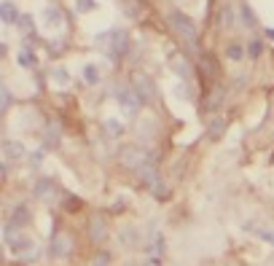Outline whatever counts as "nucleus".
<instances>
[{"label": "nucleus", "mask_w": 274, "mask_h": 266, "mask_svg": "<svg viewBox=\"0 0 274 266\" xmlns=\"http://www.w3.org/2000/svg\"><path fill=\"white\" fill-rule=\"evenodd\" d=\"M167 19H169V27H172L183 41L188 43V49H196L199 46V30H196V25H193V19H188L183 11H172Z\"/></svg>", "instance_id": "nucleus-1"}, {"label": "nucleus", "mask_w": 274, "mask_h": 266, "mask_svg": "<svg viewBox=\"0 0 274 266\" xmlns=\"http://www.w3.org/2000/svg\"><path fill=\"white\" fill-rule=\"evenodd\" d=\"M118 159H121V164L127 169H142L145 164H153V154L142 151L140 145H127V148H121Z\"/></svg>", "instance_id": "nucleus-2"}, {"label": "nucleus", "mask_w": 274, "mask_h": 266, "mask_svg": "<svg viewBox=\"0 0 274 266\" xmlns=\"http://www.w3.org/2000/svg\"><path fill=\"white\" fill-rule=\"evenodd\" d=\"M132 89L140 94L142 103H153V100H156V83H153L145 73H132Z\"/></svg>", "instance_id": "nucleus-3"}, {"label": "nucleus", "mask_w": 274, "mask_h": 266, "mask_svg": "<svg viewBox=\"0 0 274 266\" xmlns=\"http://www.w3.org/2000/svg\"><path fill=\"white\" fill-rule=\"evenodd\" d=\"M116 100H118V105H121V110L127 113V116H135V113L140 110V105H142L140 94H137L135 89H127V86L116 89Z\"/></svg>", "instance_id": "nucleus-4"}, {"label": "nucleus", "mask_w": 274, "mask_h": 266, "mask_svg": "<svg viewBox=\"0 0 274 266\" xmlns=\"http://www.w3.org/2000/svg\"><path fill=\"white\" fill-rule=\"evenodd\" d=\"M108 49H110V56H124L129 52V32L113 30L110 35H108Z\"/></svg>", "instance_id": "nucleus-5"}, {"label": "nucleus", "mask_w": 274, "mask_h": 266, "mask_svg": "<svg viewBox=\"0 0 274 266\" xmlns=\"http://www.w3.org/2000/svg\"><path fill=\"white\" fill-rule=\"evenodd\" d=\"M89 237H91V242H102L108 237V220H105V215H94V218L89 220Z\"/></svg>", "instance_id": "nucleus-6"}, {"label": "nucleus", "mask_w": 274, "mask_h": 266, "mask_svg": "<svg viewBox=\"0 0 274 266\" xmlns=\"http://www.w3.org/2000/svg\"><path fill=\"white\" fill-rule=\"evenodd\" d=\"M70 247H73L70 237H65V234H54V239H51V245H49V253H51L54 258H65L67 253H70Z\"/></svg>", "instance_id": "nucleus-7"}, {"label": "nucleus", "mask_w": 274, "mask_h": 266, "mask_svg": "<svg viewBox=\"0 0 274 266\" xmlns=\"http://www.w3.org/2000/svg\"><path fill=\"white\" fill-rule=\"evenodd\" d=\"M0 19H3V25H16L19 22V11H16V5L11 0L0 3Z\"/></svg>", "instance_id": "nucleus-8"}, {"label": "nucleus", "mask_w": 274, "mask_h": 266, "mask_svg": "<svg viewBox=\"0 0 274 266\" xmlns=\"http://www.w3.org/2000/svg\"><path fill=\"white\" fill-rule=\"evenodd\" d=\"M223 100H226V89H223V86H215L213 92H210V97L204 100V110H207V113L218 110V107H220V103H223Z\"/></svg>", "instance_id": "nucleus-9"}, {"label": "nucleus", "mask_w": 274, "mask_h": 266, "mask_svg": "<svg viewBox=\"0 0 274 266\" xmlns=\"http://www.w3.org/2000/svg\"><path fill=\"white\" fill-rule=\"evenodd\" d=\"M169 62H172V70L178 73L183 81H188V78H191V65L186 62V56H183V54H172V59H169Z\"/></svg>", "instance_id": "nucleus-10"}, {"label": "nucleus", "mask_w": 274, "mask_h": 266, "mask_svg": "<svg viewBox=\"0 0 274 266\" xmlns=\"http://www.w3.org/2000/svg\"><path fill=\"white\" fill-rule=\"evenodd\" d=\"M3 156L11 161H19L22 156H25V148H22V143H16V140H5L3 143Z\"/></svg>", "instance_id": "nucleus-11"}, {"label": "nucleus", "mask_w": 274, "mask_h": 266, "mask_svg": "<svg viewBox=\"0 0 274 266\" xmlns=\"http://www.w3.org/2000/svg\"><path fill=\"white\" fill-rule=\"evenodd\" d=\"M59 124L56 121H51L49 124V129H46V137H43V148H56L59 145Z\"/></svg>", "instance_id": "nucleus-12"}, {"label": "nucleus", "mask_w": 274, "mask_h": 266, "mask_svg": "<svg viewBox=\"0 0 274 266\" xmlns=\"http://www.w3.org/2000/svg\"><path fill=\"white\" fill-rule=\"evenodd\" d=\"M218 25L223 27V30H234L237 19H234V8H231V5H220V11H218Z\"/></svg>", "instance_id": "nucleus-13"}, {"label": "nucleus", "mask_w": 274, "mask_h": 266, "mask_svg": "<svg viewBox=\"0 0 274 266\" xmlns=\"http://www.w3.org/2000/svg\"><path fill=\"white\" fill-rule=\"evenodd\" d=\"M32 191H35L38 199H49V196L54 194V180H51V178H41V180L35 183V188H32Z\"/></svg>", "instance_id": "nucleus-14"}, {"label": "nucleus", "mask_w": 274, "mask_h": 266, "mask_svg": "<svg viewBox=\"0 0 274 266\" xmlns=\"http://www.w3.org/2000/svg\"><path fill=\"white\" fill-rule=\"evenodd\" d=\"M8 247L14 253H25V250H32V239L30 237H14V239L8 242Z\"/></svg>", "instance_id": "nucleus-15"}, {"label": "nucleus", "mask_w": 274, "mask_h": 266, "mask_svg": "<svg viewBox=\"0 0 274 266\" xmlns=\"http://www.w3.org/2000/svg\"><path fill=\"white\" fill-rule=\"evenodd\" d=\"M43 19H46V25L49 27H62L65 22H62V14L54 8V5H49V8L43 11Z\"/></svg>", "instance_id": "nucleus-16"}, {"label": "nucleus", "mask_w": 274, "mask_h": 266, "mask_svg": "<svg viewBox=\"0 0 274 266\" xmlns=\"http://www.w3.org/2000/svg\"><path fill=\"white\" fill-rule=\"evenodd\" d=\"M27 220H30V210H27L25 205H19L14 213H11V223H14V226H25Z\"/></svg>", "instance_id": "nucleus-17"}, {"label": "nucleus", "mask_w": 274, "mask_h": 266, "mask_svg": "<svg viewBox=\"0 0 274 266\" xmlns=\"http://www.w3.org/2000/svg\"><path fill=\"white\" fill-rule=\"evenodd\" d=\"M105 134H108V137H121V134H124V124L116 121V118H108V121H105Z\"/></svg>", "instance_id": "nucleus-18"}, {"label": "nucleus", "mask_w": 274, "mask_h": 266, "mask_svg": "<svg viewBox=\"0 0 274 266\" xmlns=\"http://www.w3.org/2000/svg\"><path fill=\"white\" fill-rule=\"evenodd\" d=\"M223 129H226V121H223V118H220V116H215L213 121H210V127H207V134H210V137H213V140H218Z\"/></svg>", "instance_id": "nucleus-19"}, {"label": "nucleus", "mask_w": 274, "mask_h": 266, "mask_svg": "<svg viewBox=\"0 0 274 266\" xmlns=\"http://www.w3.org/2000/svg\"><path fill=\"white\" fill-rule=\"evenodd\" d=\"M239 22H242L245 27H255V14L250 11V5H239Z\"/></svg>", "instance_id": "nucleus-20"}, {"label": "nucleus", "mask_w": 274, "mask_h": 266, "mask_svg": "<svg viewBox=\"0 0 274 266\" xmlns=\"http://www.w3.org/2000/svg\"><path fill=\"white\" fill-rule=\"evenodd\" d=\"M199 65H202V70H204V76H207V78H213L215 73H218V67H215V59H213V56H199Z\"/></svg>", "instance_id": "nucleus-21"}, {"label": "nucleus", "mask_w": 274, "mask_h": 266, "mask_svg": "<svg viewBox=\"0 0 274 266\" xmlns=\"http://www.w3.org/2000/svg\"><path fill=\"white\" fill-rule=\"evenodd\" d=\"M148 253H151V256H162L164 253V237L162 234H156L151 242H148Z\"/></svg>", "instance_id": "nucleus-22"}, {"label": "nucleus", "mask_w": 274, "mask_h": 266, "mask_svg": "<svg viewBox=\"0 0 274 266\" xmlns=\"http://www.w3.org/2000/svg\"><path fill=\"white\" fill-rule=\"evenodd\" d=\"M11 103H14V94H11V89H0V113H5L11 107Z\"/></svg>", "instance_id": "nucleus-23"}, {"label": "nucleus", "mask_w": 274, "mask_h": 266, "mask_svg": "<svg viewBox=\"0 0 274 266\" xmlns=\"http://www.w3.org/2000/svg\"><path fill=\"white\" fill-rule=\"evenodd\" d=\"M83 81L91 83V86L100 81V73H97V67H94V65H86V67H83Z\"/></svg>", "instance_id": "nucleus-24"}, {"label": "nucleus", "mask_w": 274, "mask_h": 266, "mask_svg": "<svg viewBox=\"0 0 274 266\" xmlns=\"http://www.w3.org/2000/svg\"><path fill=\"white\" fill-rule=\"evenodd\" d=\"M35 62H38V59H35V54H32L30 49H25V52L19 54V65H22V67H35Z\"/></svg>", "instance_id": "nucleus-25"}, {"label": "nucleus", "mask_w": 274, "mask_h": 266, "mask_svg": "<svg viewBox=\"0 0 274 266\" xmlns=\"http://www.w3.org/2000/svg\"><path fill=\"white\" fill-rule=\"evenodd\" d=\"M89 266H110V253H108V250H100L94 258H91Z\"/></svg>", "instance_id": "nucleus-26"}, {"label": "nucleus", "mask_w": 274, "mask_h": 266, "mask_svg": "<svg viewBox=\"0 0 274 266\" xmlns=\"http://www.w3.org/2000/svg\"><path fill=\"white\" fill-rule=\"evenodd\" d=\"M226 56H228V59H234V62H239L245 56V49L239 46V43H231V46H228V52H226Z\"/></svg>", "instance_id": "nucleus-27"}, {"label": "nucleus", "mask_w": 274, "mask_h": 266, "mask_svg": "<svg viewBox=\"0 0 274 266\" xmlns=\"http://www.w3.org/2000/svg\"><path fill=\"white\" fill-rule=\"evenodd\" d=\"M51 78H54L56 83H70V76H67L62 67H54V70H51Z\"/></svg>", "instance_id": "nucleus-28"}, {"label": "nucleus", "mask_w": 274, "mask_h": 266, "mask_svg": "<svg viewBox=\"0 0 274 266\" xmlns=\"http://www.w3.org/2000/svg\"><path fill=\"white\" fill-rule=\"evenodd\" d=\"M261 49H264V43H261V41H250V46H247V54L253 56V59H258V56H261Z\"/></svg>", "instance_id": "nucleus-29"}, {"label": "nucleus", "mask_w": 274, "mask_h": 266, "mask_svg": "<svg viewBox=\"0 0 274 266\" xmlns=\"http://www.w3.org/2000/svg\"><path fill=\"white\" fill-rule=\"evenodd\" d=\"M76 5H78V11H81V14H86V11H91L94 8V0H76Z\"/></svg>", "instance_id": "nucleus-30"}, {"label": "nucleus", "mask_w": 274, "mask_h": 266, "mask_svg": "<svg viewBox=\"0 0 274 266\" xmlns=\"http://www.w3.org/2000/svg\"><path fill=\"white\" fill-rule=\"evenodd\" d=\"M258 234H261V239H266L269 245H274V231H269V229H258Z\"/></svg>", "instance_id": "nucleus-31"}, {"label": "nucleus", "mask_w": 274, "mask_h": 266, "mask_svg": "<svg viewBox=\"0 0 274 266\" xmlns=\"http://www.w3.org/2000/svg\"><path fill=\"white\" fill-rule=\"evenodd\" d=\"M142 266H164V264H162V256H151V258H148V261L142 264Z\"/></svg>", "instance_id": "nucleus-32"}, {"label": "nucleus", "mask_w": 274, "mask_h": 266, "mask_svg": "<svg viewBox=\"0 0 274 266\" xmlns=\"http://www.w3.org/2000/svg\"><path fill=\"white\" fill-rule=\"evenodd\" d=\"M43 159V151H38V154H32V164H41Z\"/></svg>", "instance_id": "nucleus-33"}]
</instances>
